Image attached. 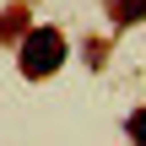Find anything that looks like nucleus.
Wrapping results in <instances>:
<instances>
[{"label":"nucleus","mask_w":146,"mask_h":146,"mask_svg":"<svg viewBox=\"0 0 146 146\" xmlns=\"http://www.w3.org/2000/svg\"><path fill=\"white\" fill-rule=\"evenodd\" d=\"M60 60H65V38H60L54 27H33V33L22 38V70H27V76H49Z\"/></svg>","instance_id":"1"},{"label":"nucleus","mask_w":146,"mask_h":146,"mask_svg":"<svg viewBox=\"0 0 146 146\" xmlns=\"http://www.w3.org/2000/svg\"><path fill=\"white\" fill-rule=\"evenodd\" d=\"M130 135H135V141H146V114H135V119H130Z\"/></svg>","instance_id":"2"}]
</instances>
